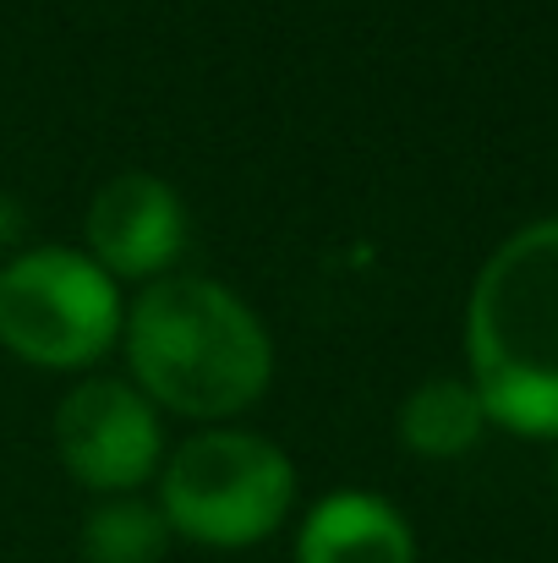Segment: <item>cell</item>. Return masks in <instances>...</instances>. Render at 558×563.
<instances>
[{
	"label": "cell",
	"mask_w": 558,
	"mask_h": 563,
	"mask_svg": "<svg viewBox=\"0 0 558 563\" xmlns=\"http://www.w3.org/2000/svg\"><path fill=\"white\" fill-rule=\"evenodd\" d=\"M121 340L132 362V388L154 410L165 405L197 421H225L258 405L274 377V345L258 312L203 274L154 279L132 301Z\"/></svg>",
	"instance_id": "6da1fadb"
},
{
	"label": "cell",
	"mask_w": 558,
	"mask_h": 563,
	"mask_svg": "<svg viewBox=\"0 0 558 563\" xmlns=\"http://www.w3.org/2000/svg\"><path fill=\"white\" fill-rule=\"evenodd\" d=\"M466 362L488 421L558 438V219L521 224L466 301Z\"/></svg>",
	"instance_id": "7a4b0ae2"
},
{
	"label": "cell",
	"mask_w": 558,
	"mask_h": 563,
	"mask_svg": "<svg viewBox=\"0 0 558 563\" xmlns=\"http://www.w3.org/2000/svg\"><path fill=\"white\" fill-rule=\"evenodd\" d=\"M296 509V465L280 443L236 427L186 438L160 471V515L197 548L269 542Z\"/></svg>",
	"instance_id": "3957f363"
},
{
	"label": "cell",
	"mask_w": 558,
	"mask_h": 563,
	"mask_svg": "<svg viewBox=\"0 0 558 563\" xmlns=\"http://www.w3.org/2000/svg\"><path fill=\"white\" fill-rule=\"evenodd\" d=\"M121 285L72 246H39L0 268V345L33 367L77 373L121 340Z\"/></svg>",
	"instance_id": "277c9868"
},
{
	"label": "cell",
	"mask_w": 558,
	"mask_h": 563,
	"mask_svg": "<svg viewBox=\"0 0 558 563\" xmlns=\"http://www.w3.org/2000/svg\"><path fill=\"white\" fill-rule=\"evenodd\" d=\"M55 449L77 487L127 498L160 471V410L127 377H83L55 410Z\"/></svg>",
	"instance_id": "5b68a950"
},
{
	"label": "cell",
	"mask_w": 558,
	"mask_h": 563,
	"mask_svg": "<svg viewBox=\"0 0 558 563\" xmlns=\"http://www.w3.org/2000/svg\"><path fill=\"white\" fill-rule=\"evenodd\" d=\"M186 252V202L171 181L149 170H127L94 191L88 202V257L121 279H165Z\"/></svg>",
	"instance_id": "8992f818"
},
{
	"label": "cell",
	"mask_w": 558,
	"mask_h": 563,
	"mask_svg": "<svg viewBox=\"0 0 558 563\" xmlns=\"http://www.w3.org/2000/svg\"><path fill=\"white\" fill-rule=\"evenodd\" d=\"M296 563H416V537L394 504L346 487L307 509Z\"/></svg>",
	"instance_id": "52a82bcc"
},
{
	"label": "cell",
	"mask_w": 558,
	"mask_h": 563,
	"mask_svg": "<svg viewBox=\"0 0 558 563\" xmlns=\"http://www.w3.org/2000/svg\"><path fill=\"white\" fill-rule=\"evenodd\" d=\"M488 432V410L471 377H427L400 405V443L422 460H460Z\"/></svg>",
	"instance_id": "ba28073f"
},
{
	"label": "cell",
	"mask_w": 558,
	"mask_h": 563,
	"mask_svg": "<svg viewBox=\"0 0 558 563\" xmlns=\"http://www.w3.org/2000/svg\"><path fill=\"white\" fill-rule=\"evenodd\" d=\"M77 548L88 563H160L171 548V526L160 504H143L138 493H127V498H105L83 520Z\"/></svg>",
	"instance_id": "9c48e42d"
}]
</instances>
